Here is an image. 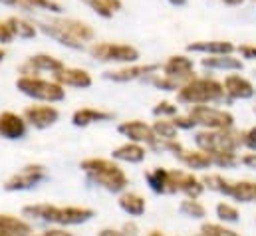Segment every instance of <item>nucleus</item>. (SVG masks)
Wrapping results in <instances>:
<instances>
[{
  "label": "nucleus",
  "mask_w": 256,
  "mask_h": 236,
  "mask_svg": "<svg viewBox=\"0 0 256 236\" xmlns=\"http://www.w3.org/2000/svg\"><path fill=\"white\" fill-rule=\"evenodd\" d=\"M26 94L36 96V98H44V100H60L62 98V90L58 86H52L48 82H40V80H20L18 84Z\"/></svg>",
  "instance_id": "obj_1"
},
{
  "label": "nucleus",
  "mask_w": 256,
  "mask_h": 236,
  "mask_svg": "<svg viewBox=\"0 0 256 236\" xmlns=\"http://www.w3.org/2000/svg\"><path fill=\"white\" fill-rule=\"evenodd\" d=\"M94 54L102 60H120V62H131L137 60V50L131 46H114V44H100L94 46Z\"/></svg>",
  "instance_id": "obj_2"
},
{
  "label": "nucleus",
  "mask_w": 256,
  "mask_h": 236,
  "mask_svg": "<svg viewBox=\"0 0 256 236\" xmlns=\"http://www.w3.org/2000/svg\"><path fill=\"white\" fill-rule=\"evenodd\" d=\"M56 26H60L62 30H66L72 38H76V40H92L94 38V30L88 26V24H84V22H80V20H72V18H68V20H56L54 22Z\"/></svg>",
  "instance_id": "obj_3"
},
{
  "label": "nucleus",
  "mask_w": 256,
  "mask_h": 236,
  "mask_svg": "<svg viewBox=\"0 0 256 236\" xmlns=\"http://www.w3.org/2000/svg\"><path fill=\"white\" fill-rule=\"evenodd\" d=\"M8 24L12 26V30H14V36L18 34L20 38H32L34 34H36V28L30 24V22H26V20H22V18H8Z\"/></svg>",
  "instance_id": "obj_4"
},
{
  "label": "nucleus",
  "mask_w": 256,
  "mask_h": 236,
  "mask_svg": "<svg viewBox=\"0 0 256 236\" xmlns=\"http://www.w3.org/2000/svg\"><path fill=\"white\" fill-rule=\"evenodd\" d=\"M60 80H64L66 84H72V86H90V76L86 72H80V70H68L60 74Z\"/></svg>",
  "instance_id": "obj_5"
},
{
  "label": "nucleus",
  "mask_w": 256,
  "mask_h": 236,
  "mask_svg": "<svg viewBox=\"0 0 256 236\" xmlns=\"http://www.w3.org/2000/svg\"><path fill=\"white\" fill-rule=\"evenodd\" d=\"M24 2L28 4V8L34 6V8H48V10H52V12H62L60 4H56L54 0H24Z\"/></svg>",
  "instance_id": "obj_6"
},
{
  "label": "nucleus",
  "mask_w": 256,
  "mask_h": 236,
  "mask_svg": "<svg viewBox=\"0 0 256 236\" xmlns=\"http://www.w3.org/2000/svg\"><path fill=\"white\" fill-rule=\"evenodd\" d=\"M84 2H86V4H90V6H92L96 12H98V14L106 16V18H110V16L114 14V12H112V10H110V8H108V6H106L102 0H84Z\"/></svg>",
  "instance_id": "obj_7"
},
{
  "label": "nucleus",
  "mask_w": 256,
  "mask_h": 236,
  "mask_svg": "<svg viewBox=\"0 0 256 236\" xmlns=\"http://www.w3.org/2000/svg\"><path fill=\"white\" fill-rule=\"evenodd\" d=\"M12 38H14V30L8 24V20L6 22H0V42H10Z\"/></svg>",
  "instance_id": "obj_8"
},
{
  "label": "nucleus",
  "mask_w": 256,
  "mask_h": 236,
  "mask_svg": "<svg viewBox=\"0 0 256 236\" xmlns=\"http://www.w3.org/2000/svg\"><path fill=\"white\" fill-rule=\"evenodd\" d=\"M102 2H104L112 12H116V10H120V8H122V0H102Z\"/></svg>",
  "instance_id": "obj_9"
},
{
  "label": "nucleus",
  "mask_w": 256,
  "mask_h": 236,
  "mask_svg": "<svg viewBox=\"0 0 256 236\" xmlns=\"http://www.w3.org/2000/svg\"><path fill=\"white\" fill-rule=\"evenodd\" d=\"M169 2H173V4H185V0H169Z\"/></svg>",
  "instance_id": "obj_10"
},
{
  "label": "nucleus",
  "mask_w": 256,
  "mask_h": 236,
  "mask_svg": "<svg viewBox=\"0 0 256 236\" xmlns=\"http://www.w3.org/2000/svg\"><path fill=\"white\" fill-rule=\"evenodd\" d=\"M4 58V52H2V50H0V60Z\"/></svg>",
  "instance_id": "obj_11"
}]
</instances>
